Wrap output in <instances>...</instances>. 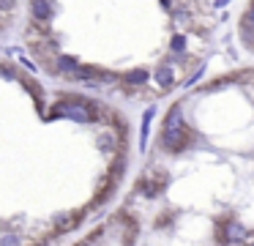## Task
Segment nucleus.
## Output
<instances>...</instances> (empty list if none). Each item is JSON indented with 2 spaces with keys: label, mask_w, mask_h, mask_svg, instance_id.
<instances>
[{
  "label": "nucleus",
  "mask_w": 254,
  "mask_h": 246,
  "mask_svg": "<svg viewBox=\"0 0 254 246\" xmlns=\"http://www.w3.org/2000/svg\"><path fill=\"white\" fill-rule=\"evenodd\" d=\"M30 11H33V16L36 19H50L52 16V3L50 0H30Z\"/></svg>",
  "instance_id": "nucleus-3"
},
{
  "label": "nucleus",
  "mask_w": 254,
  "mask_h": 246,
  "mask_svg": "<svg viewBox=\"0 0 254 246\" xmlns=\"http://www.w3.org/2000/svg\"><path fill=\"white\" fill-rule=\"evenodd\" d=\"M227 3H232V0H216V5H219V8H221V5H227Z\"/></svg>",
  "instance_id": "nucleus-13"
},
{
  "label": "nucleus",
  "mask_w": 254,
  "mask_h": 246,
  "mask_svg": "<svg viewBox=\"0 0 254 246\" xmlns=\"http://www.w3.org/2000/svg\"><path fill=\"white\" fill-rule=\"evenodd\" d=\"M243 27H252V30H254V5H252V8H249L246 19H243Z\"/></svg>",
  "instance_id": "nucleus-9"
},
{
  "label": "nucleus",
  "mask_w": 254,
  "mask_h": 246,
  "mask_svg": "<svg viewBox=\"0 0 254 246\" xmlns=\"http://www.w3.org/2000/svg\"><path fill=\"white\" fill-rule=\"evenodd\" d=\"M58 69H61V71H71V74H74V71H77V60L63 55V58L58 60Z\"/></svg>",
  "instance_id": "nucleus-7"
},
{
  "label": "nucleus",
  "mask_w": 254,
  "mask_h": 246,
  "mask_svg": "<svg viewBox=\"0 0 254 246\" xmlns=\"http://www.w3.org/2000/svg\"><path fill=\"white\" fill-rule=\"evenodd\" d=\"M164 148L167 151H181L183 148V118H181V109L172 107L170 115H167V123H164Z\"/></svg>",
  "instance_id": "nucleus-1"
},
{
  "label": "nucleus",
  "mask_w": 254,
  "mask_h": 246,
  "mask_svg": "<svg viewBox=\"0 0 254 246\" xmlns=\"http://www.w3.org/2000/svg\"><path fill=\"white\" fill-rule=\"evenodd\" d=\"M52 118H71V120H79V123H88L93 120V112H90L85 104H77V101H63L52 109Z\"/></svg>",
  "instance_id": "nucleus-2"
},
{
  "label": "nucleus",
  "mask_w": 254,
  "mask_h": 246,
  "mask_svg": "<svg viewBox=\"0 0 254 246\" xmlns=\"http://www.w3.org/2000/svg\"><path fill=\"white\" fill-rule=\"evenodd\" d=\"M150 118H153V109H148L145 112V118H142V140L148 137V129H150Z\"/></svg>",
  "instance_id": "nucleus-8"
},
{
  "label": "nucleus",
  "mask_w": 254,
  "mask_h": 246,
  "mask_svg": "<svg viewBox=\"0 0 254 246\" xmlns=\"http://www.w3.org/2000/svg\"><path fill=\"white\" fill-rule=\"evenodd\" d=\"M145 80H148V71H142V69H139V71H128V74H126L128 85H142Z\"/></svg>",
  "instance_id": "nucleus-6"
},
{
  "label": "nucleus",
  "mask_w": 254,
  "mask_h": 246,
  "mask_svg": "<svg viewBox=\"0 0 254 246\" xmlns=\"http://www.w3.org/2000/svg\"><path fill=\"white\" fill-rule=\"evenodd\" d=\"M14 5V0H0V8H11Z\"/></svg>",
  "instance_id": "nucleus-12"
},
{
  "label": "nucleus",
  "mask_w": 254,
  "mask_h": 246,
  "mask_svg": "<svg viewBox=\"0 0 254 246\" xmlns=\"http://www.w3.org/2000/svg\"><path fill=\"white\" fill-rule=\"evenodd\" d=\"M243 238H246V230H243V224L232 222V224H230V230H227V241L238 244V241H243Z\"/></svg>",
  "instance_id": "nucleus-4"
},
{
  "label": "nucleus",
  "mask_w": 254,
  "mask_h": 246,
  "mask_svg": "<svg viewBox=\"0 0 254 246\" xmlns=\"http://www.w3.org/2000/svg\"><path fill=\"white\" fill-rule=\"evenodd\" d=\"M186 47V41H183V36H175L172 38V49H183Z\"/></svg>",
  "instance_id": "nucleus-10"
},
{
  "label": "nucleus",
  "mask_w": 254,
  "mask_h": 246,
  "mask_svg": "<svg viewBox=\"0 0 254 246\" xmlns=\"http://www.w3.org/2000/svg\"><path fill=\"white\" fill-rule=\"evenodd\" d=\"M156 80H159L161 87H170L172 82H175V74H172V69H161L159 74H156Z\"/></svg>",
  "instance_id": "nucleus-5"
},
{
  "label": "nucleus",
  "mask_w": 254,
  "mask_h": 246,
  "mask_svg": "<svg viewBox=\"0 0 254 246\" xmlns=\"http://www.w3.org/2000/svg\"><path fill=\"white\" fill-rule=\"evenodd\" d=\"M0 244H6V246H8V244H19V238H17V235H6Z\"/></svg>",
  "instance_id": "nucleus-11"
}]
</instances>
